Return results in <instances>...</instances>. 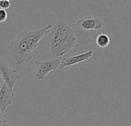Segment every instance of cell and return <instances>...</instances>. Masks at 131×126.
Returning <instances> with one entry per match:
<instances>
[{
	"label": "cell",
	"mask_w": 131,
	"mask_h": 126,
	"mask_svg": "<svg viewBox=\"0 0 131 126\" xmlns=\"http://www.w3.org/2000/svg\"><path fill=\"white\" fill-rule=\"evenodd\" d=\"M52 26V24H48L36 30L22 31L10 41L7 45V49L13 60L18 65L31 61L39 42L48 35Z\"/></svg>",
	"instance_id": "1"
},
{
	"label": "cell",
	"mask_w": 131,
	"mask_h": 126,
	"mask_svg": "<svg viewBox=\"0 0 131 126\" xmlns=\"http://www.w3.org/2000/svg\"><path fill=\"white\" fill-rule=\"evenodd\" d=\"M77 42L76 33L63 20H60L51 35L50 53L55 57H62L75 48Z\"/></svg>",
	"instance_id": "2"
},
{
	"label": "cell",
	"mask_w": 131,
	"mask_h": 126,
	"mask_svg": "<svg viewBox=\"0 0 131 126\" xmlns=\"http://www.w3.org/2000/svg\"><path fill=\"white\" fill-rule=\"evenodd\" d=\"M0 72L4 84L11 90L13 91L16 83L21 79L19 74L12 68L8 66L4 62L0 60Z\"/></svg>",
	"instance_id": "3"
},
{
	"label": "cell",
	"mask_w": 131,
	"mask_h": 126,
	"mask_svg": "<svg viewBox=\"0 0 131 126\" xmlns=\"http://www.w3.org/2000/svg\"><path fill=\"white\" fill-rule=\"evenodd\" d=\"M34 63L36 66L35 77L39 82H41L49 72L56 71L58 69L60 65V59H57L44 62L35 61Z\"/></svg>",
	"instance_id": "4"
},
{
	"label": "cell",
	"mask_w": 131,
	"mask_h": 126,
	"mask_svg": "<svg viewBox=\"0 0 131 126\" xmlns=\"http://www.w3.org/2000/svg\"><path fill=\"white\" fill-rule=\"evenodd\" d=\"M75 24L77 27L81 31H100L104 27V22L100 18L92 17L91 15L84 16L78 19Z\"/></svg>",
	"instance_id": "5"
},
{
	"label": "cell",
	"mask_w": 131,
	"mask_h": 126,
	"mask_svg": "<svg viewBox=\"0 0 131 126\" xmlns=\"http://www.w3.org/2000/svg\"><path fill=\"white\" fill-rule=\"evenodd\" d=\"M93 56V51L90 50L88 52H85L84 53H81L74 56L68 57V58H64L61 60H60V65L58 69H61L68 66L74 65L76 64L81 63L83 62H85L88 60L89 59L92 58Z\"/></svg>",
	"instance_id": "6"
},
{
	"label": "cell",
	"mask_w": 131,
	"mask_h": 126,
	"mask_svg": "<svg viewBox=\"0 0 131 126\" xmlns=\"http://www.w3.org/2000/svg\"><path fill=\"white\" fill-rule=\"evenodd\" d=\"M15 95L13 91H11L5 84L0 89V110L3 112L12 103Z\"/></svg>",
	"instance_id": "7"
},
{
	"label": "cell",
	"mask_w": 131,
	"mask_h": 126,
	"mask_svg": "<svg viewBox=\"0 0 131 126\" xmlns=\"http://www.w3.org/2000/svg\"><path fill=\"white\" fill-rule=\"evenodd\" d=\"M110 42H111L110 37L107 34L101 33L98 35L96 38V43L101 48L107 47L110 45Z\"/></svg>",
	"instance_id": "8"
},
{
	"label": "cell",
	"mask_w": 131,
	"mask_h": 126,
	"mask_svg": "<svg viewBox=\"0 0 131 126\" xmlns=\"http://www.w3.org/2000/svg\"><path fill=\"white\" fill-rule=\"evenodd\" d=\"M11 6L10 0H0V8L1 9H7Z\"/></svg>",
	"instance_id": "9"
},
{
	"label": "cell",
	"mask_w": 131,
	"mask_h": 126,
	"mask_svg": "<svg viewBox=\"0 0 131 126\" xmlns=\"http://www.w3.org/2000/svg\"><path fill=\"white\" fill-rule=\"evenodd\" d=\"M8 13L5 10L0 8V22H4L7 20Z\"/></svg>",
	"instance_id": "10"
},
{
	"label": "cell",
	"mask_w": 131,
	"mask_h": 126,
	"mask_svg": "<svg viewBox=\"0 0 131 126\" xmlns=\"http://www.w3.org/2000/svg\"><path fill=\"white\" fill-rule=\"evenodd\" d=\"M6 117H7L6 114L0 110V124L2 123L5 121H6Z\"/></svg>",
	"instance_id": "11"
},
{
	"label": "cell",
	"mask_w": 131,
	"mask_h": 126,
	"mask_svg": "<svg viewBox=\"0 0 131 126\" xmlns=\"http://www.w3.org/2000/svg\"><path fill=\"white\" fill-rule=\"evenodd\" d=\"M0 126H11V125H10V124H9L7 121H5V122H3L2 123H1V124H0Z\"/></svg>",
	"instance_id": "12"
},
{
	"label": "cell",
	"mask_w": 131,
	"mask_h": 126,
	"mask_svg": "<svg viewBox=\"0 0 131 126\" xmlns=\"http://www.w3.org/2000/svg\"><path fill=\"white\" fill-rule=\"evenodd\" d=\"M3 84H4V82H3V80H2V75H1V72H0V86H2Z\"/></svg>",
	"instance_id": "13"
},
{
	"label": "cell",
	"mask_w": 131,
	"mask_h": 126,
	"mask_svg": "<svg viewBox=\"0 0 131 126\" xmlns=\"http://www.w3.org/2000/svg\"><path fill=\"white\" fill-rule=\"evenodd\" d=\"M0 89H1V86H0Z\"/></svg>",
	"instance_id": "14"
}]
</instances>
